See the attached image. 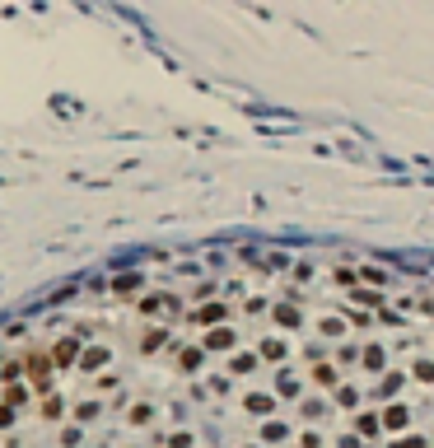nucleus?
Returning a JSON list of instances; mask_svg holds the SVG:
<instances>
[{
    "mask_svg": "<svg viewBox=\"0 0 434 448\" xmlns=\"http://www.w3.org/2000/svg\"><path fill=\"white\" fill-rule=\"evenodd\" d=\"M359 360H364V369H383V360H388V355H383V346H364V355H359Z\"/></svg>",
    "mask_w": 434,
    "mask_h": 448,
    "instance_id": "obj_13",
    "label": "nucleus"
},
{
    "mask_svg": "<svg viewBox=\"0 0 434 448\" xmlns=\"http://www.w3.org/2000/svg\"><path fill=\"white\" fill-rule=\"evenodd\" d=\"M392 448H425V439H416V434H406V439H397Z\"/></svg>",
    "mask_w": 434,
    "mask_h": 448,
    "instance_id": "obj_29",
    "label": "nucleus"
},
{
    "mask_svg": "<svg viewBox=\"0 0 434 448\" xmlns=\"http://www.w3.org/2000/svg\"><path fill=\"white\" fill-rule=\"evenodd\" d=\"M52 360H56L61 369H70V364H79V341H75V337L56 341V350H52Z\"/></svg>",
    "mask_w": 434,
    "mask_h": 448,
    "instance_id": "obj_1",
    "label": "nucleus"
},
{
    "mask_svg": "<svg viewBox=\"0 0 434 448\" xmlns=\"http://www.w3.org/2000/svg\"><path fill=\"white\" fill-rule=\"evenodd\" d=\"M364 355V350H355V346H341V350H336V360H341V364H350V360H359Z\"/></svg>",
    "mask_w": 434,
    "mask_h": 448,
    "instance_id": "obj_25",
    "label": "nucleus"
},
{
    "mask_svg": "<svg viewBox=\"0 0 434 448\" xmlns=\"http://www.w3.org/2000/svg\"><path fill=\"white\" fill-rule=\"evenodd\" d=\"M299 392V378H290V373H285V378H280V397H295Z\"/></svg>",
    "mask_w": 434,
    "mask_h": 448,
    "instance_id": "obj_23",
    "label": "nucleus"
},
{
    "mask_svg": "<svg viewBox=\"0 0 434 448\" xmlns=\"http://www.w3.org/2000/svg\"><path fill=\"white\" fill-rule=\"evenodd\" d=\"M98 411H103V406H98V402H84V406H79V411H75V420H93V416H98Z\"/></svg>",
    "mask_w": 434,
    "mask_h": 448,
    "instance_id": "obj_22",
    "label": "nucleus"
},
{
    "mask_svg": "<svg viewBox=\"0 0 434 448\" xmlns=\"http://www.w3.org/2000/svg\"><path fill=\"white\" fill-rule=\"evenodd\" d=\"M159 346H164V332H150V337H145V346H140V350H159Z\"/></svg>",
    "mask_w": 434,
    "mask_h": 448,
    "instance_id": "obj_27",
    "label": "nucleus"
},
{
    "mask_svg": "<svg viewBox=\"0 0 434 448\" xmlns=\"http://www.w3.org/2000/svg\"><path fill=\"white\" fill-rule=\"evenodd\" d=\"M313 383H318V387H341V383H336V369H332V364H313Z\"/></svg>",
    "mask_w": 434,
    "mask_h": 448,
    "instance_id": "obj_9",
    "label": "nucleus"
},
{
    "mask_svg": "<svg viewBox=\"0 0 434 448\" xmlns=\"http://www.w3.org/2000/svg\"><path fill=\"white\" fill-rule=\"evenodd\" d=\"M150 420H155V406H150V402L131 406V425H150Z\"/></svg>",
    "mask_w": 434,
    "mask_h": 448,
    "instance_id": "obj_15",
    "label": "nucleus"
},
{
    "mask_svg": "<svg viewBox=\"0 0 434 448\" xmlns=\"http://www.w3.org/2000/svg\"><path fill=\"white\" fill-rule=\"evenodd\" d=\"M355 430L364 434V439H373V434L383 430V416H378V411H359V416H355Z\"/></svg>",
    "mask_w": 434,
    "mask_h": 448,
    "instance_id": "obj_5",
    "label": "nucleus"
},
{
    "mask_svg": "<svg viewBox=\"0 0 434 448\" xmlns=\"http://www.w3.org/2000/svg\"><path fill=\"white\" fill-rule=\"evenodd\" d=\"M42 416L56 420V416H61V402H56V397H47V402H42Z\"/></svg>",
    "mask_w": 434,
    "mask_h": 448,
    "instance_id": "obj_24",
    "label": "nucleus"
},
{
    "mask_svg": "<svg viewBox=\"0 0 434 448\" xmlns=\"http://www.w3.org/2000/svg\"><path fill=\"white\" fill-rule=\"evenodd\" d=\"M192 318H196L201 327H219L224 318H229V309H224V304H206V309H196Z\"/></svg>",
    "mask_w": 434,
    "mask_h": 448,
    "instance_id": "obj_4",
    "label": "nucleus"
},
{
    "mask_svg": "<svg viewBox=\"0 0 434 448\" xmlns=\"http://www.w3.org/2000/svg\"><path fill=\"white\" fill-rule=\"evenodd\" d=\"M5 397H10V406H24V402H29V392H24V387H10Z\"/></svg>",
    "mask_w": 434,
    "mask_h": 448,
    "instance_id": "obj_26",
    "label": "nucleus"
},
{
    "mask_svg": "<svg viewBox=\"0 0 434 448\" xmlns=\"http://www.w3.org/2000/svg\"><path fill=\"white\" fill-rule=\"evenodd\" d=\"M336 448H359V444L350 439V434H346V439H336Z\"/></svg>",
    "mask_w": 434,
    "mask_h": 448,
    "instance_id": "obj_31",
    "label": "nucleus"
},
{
    "mask_svg": "<svg viewBox=\"0 0 434 448\" xmlns=\"http://www.w3.org/2000/svg\"><path fill=\"white\" fill-rule=\"evenodd\" d=\"M201 364V350H183V369H196Z\"/></svg>",
    "mask_w": 434,
    "mask_h": 448,
    "instance_id": "obj_28",
    "label": "nucleus"
},
{
    "mask_svg": "<svg viewBox=\"0 0 434 448\" xmlns=\"http://www.w3.org/2000/svg\"><path fill=\"white\" fill-rule=\"evenodd\" d=\"M262 360H285V341H280V337H266V341H262Z\"/></svg>",
    "mask_w": 434,
    "mask_h": 448,
    "instance_id": "obj_11",
    "label": "nucleus"
},
{
    "mask_svg": "<svg viewBox=\"0 0 434 448\" xmlns=\"http://www.w3.org/2000/svg\"><path fill=\"white\" fill-rule=\"evenodd\" d=\"M402 383H406L402 373H383V383L373 387V397H383V402H388V397H397V392H402Z\"/></svg>",
    "mask_w": 434,
    "mask_h": 448,
    "instance_id": "obj_7",
    "label": "nucleus"
},
{
    "mask_svg": "<svg viewBox=\"0 0 434 448\" xmlns=\"http://www.w3.org/2000/svg\"><path fill=\"white\" fill-rule=\"evenodd\" d=\"M406 425H411V411H406V406H388V411H383V430L402 434Z\"/></svg>",
    "mask_w": 434,
    "mask_h": 448,
    "instance_id": "obj_3",
    "label": "nucleus"
},
{
    "mask_svg": "<svg viewBox=\"0 0 434 448\" xmlns=\"http://www.w3.org/2000/svg\"><path fill=\"white\" fill-rule=\"evenodd\" d=\"M243 406H248L252 416H271V411H276V397H271V392H248Z\"/></svg>",
    "mask_w": 434,
    "mask_h": 448,
    "instance_id": "obj_2",
    "label": "nucleus"
},
{
    "mask_svg": "<svg viewBox=\"0 0 434 448\" xmlns=\"http://www.w3.org/2000/svg\"><path fill=\"white\" fill-rule=\"evenodd\" d=\"M336 285H346V290H355V285H359V276H355V271H346V266H341V271H336Z\"/></svg>",
    "mask_w": 434,
    "mask_h": 448,
    "instance_id": "obj_21",
    "label": "nucleus"
},
{
    "mask_svg": "<svg viewBox=\"0 0 434 448\" xmlns=\"http://www.w3.org/2000/svg\"><path fill=\"white\" fill-rule=\"evenodd\" d=\"M336 402H341V406H355V402H359V392H355V387H346V383H341V387H336Z\"/></svg>",
    "mask_w": 434,
    "mask_h": 448,
    "instance_id": "obj_19",
    "label": "nucleus"
},
{
    "mask_svg": "<svg viewBox=\"0 0 434 448\" xmlns=\"http://www.w3.org/2000/svg\"><path fill=\"white\" fill-rule=\"evenodd\" d=\"M280 439H290V425H280V420H266V425H262V444H280Z\"/></svg>",
    "mask_w": 434,
    "mask_h": 448,
    "instance_id": "obj_8",
    "label": "nucleus"
},
{
    "mask_svg": "<svg viewBox=\"0 0 434 448\" xmlns=\"http://www.w3.org/2000/svg\"><path fill=\"white\" fill-rule=\"evenodd\" d=\"M276 323H280V327H299V313L285 304V309H276Z\"/></svg>",
    "mask_w": 434,
    "mask_h": 448,
    "instance_id": "obj_18",
    "label": "nucleus"
},
{
    "mask_svg": "<svg viewBox=\"0 0 434 448\" xmlns=\"http://www.w3.org/2000/svg\"><path fill=\"white\" fill-rule=\"evenodd\" d=\"M411 378H416V383H434V364L430 360H416V364H411Z\"/></svg>",
    "mask_w": 434,
    "mask_h": 448,
    "instance_id": "obj_14",
    "label": "nucleus"
},
{
    "mask_svg": "<svg viewBox=\"0 0 434 448\" xmlns=\"http://www.w3.org/2000/svg\"><path fill=\"white\" fill-rule=\"evenodd\" d=\"M359 280L364 285H388V271L383 266H359Z\"/></svg>",
    "mask_w": 434,
    "mask_h": 448,
    "instance_id": "obj_12",
    "label": "nucleus"
},
{
    "mask_svg": "<svg viewBox=\"0 0 434 448\" xmlns=\"http://www.w3.org/2000/svg\"><path fill=\"white\" fill-rule=\"evenodd\" d=\"M206 346H210V350H233V332H224V327H219V332H210V337H206Z\"/></svg>",
    "mask_w": 434,
    "mask_h": 448,
    "instance_id": "obj_10",
    "label": "nucleus"
},
{
    "mask_svg": "<svg viewBox=\"0 0 434 448\" xmlns=\"http://www.w3.org/2000/svg\"><path fill=\"white\" fill-rule=\"evenodd\" d=\"M103 364H108V346H89L79 355V369H103Z\"/></svg>",
    "mask_w": 434,
    "mask_h": 448,
    "instance_id": "obj_6",
    "label": "nucleus"
},
{
    "mask_svg": "<svg viewBox=\"0 0 434 448\" xmlns=\"http://www.w3.org/2000/svg\"><path fill=\"white\" fill-rule=\"evenodd\" d=\"M248 448H257V444H248Z\"/></svg>",
    "mask_w": 434,
    "mask_h": 448,
    "instance_id": "obj_32",
    "label": "nucleus"
},
{
    "mask_svg": "<svg viewBox=\"0 0 434 448\" xmlns=\"http://www.w3.org/2000/svg\"><path fill=\"white\" fill-rule=\"evenodd\" d=\"M10 425H15V416H10V411L0 406V430H10Z\"/></svg>",
    "mask_w": 434,
    "mask_h": 448,
    "instance_id": "obj_30",
    "label": "nucleus"
},
{
    "mask_svg": "<svg viewBox=\"0 0 434 448\" xmlns=\"http://www.w3.org/2000/svg\"><path fill=\"white\" fill-rule=\"evenodd\" d=\"M233 369H238V373H252V369H257V355H233Z\"/></svg>",
    "mask_w": 434,
    "mask_h": 448,
    "instance_id": "obj_20",
    "label": "nucleus"
},
{
    "mask_svg": "<svg viewBox=\"0 0 434 448\" xmlns=\"http://www.w3.org/2000/svg\"><path fill=\"white\" fill-rule=\"evenodd\" d=\"M318 327H323V337H346V323H341V318H323Z\"/></svg>",
    "mask_w": 434,
    "mask_h": 448,
    "instance_id": "obj_16",
    "label": "nucleus"
},
{
    "mask_svg": "<svg viewBox=\"0 0 434 448\" xmlns=\"http://www.w3.org/2000/svg\"><path fill=\"white\" fill-rule=\"evenodd\" d=\"M299 416H304V420H309V416L323 420V416H327V402H304V406H299Z\"/></svg>",
    "mask_w": 434,
    "mask_h": 448,
    "instance_id": "obj_17",
    "label": "nucleus"
}]
</instances>
